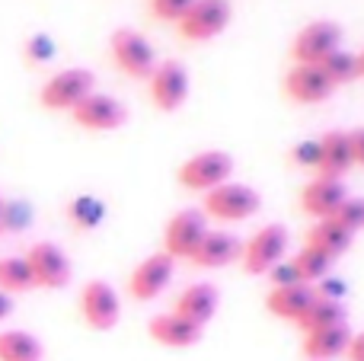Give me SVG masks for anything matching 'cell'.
Instances as JSON below:
<instances>
[{"label":"cell","mask_w":364,"mask_h":361,"mask_svg":"<svg viewBox=\"0 0 364 361\" xmlns=\"http://www.w3.org/2000/svg\"><path fill=\"white\" fill-rule=\"evenodd\" d=\"M26 58H29L32 64H45L55 58V42H51L45 32H38V36H32L29 42H26Z\"/></svg>","instance_id":"cell-32"},{"label":"cell","mask_w":364,"mask_h":361,"mask_svg":"<svg viewBox=\"0 0 364 361\" xmlns=\"http://www.w3.org/2000/svg\"><path fill=\"white\" fill-rule=\"evenodd\" d=\"M348 343H352V330H348V323H342V326H329V330L304 333L301 349L310 361H333V358H346Z\"/></svg>","instance_id":"cell-22"},{"label":"cell","mask_w":364,"mask_h":361,"mask_svg":"<svg viewBox=\"0 0 364 361\" xmlns=\"http://www.w3.org/2000/svg\"><path fill=\"white\" fill-rule=\"evenodd\" d=\"M342 48V26L333 19H314L291 42V61L294 64H323L333 51Z\"/></svg>","instance_id":"cell-7"},{"label":"cell","mask_w":364,"mask_h":361,"mask_svg":"<svg viewBox=\"0 0 364 361\" xmlns=\"http://www.w3.org/2000/svg\"><path fill=\"white\" fill-rule=\"evenodd\" d=\"M320 68L326 70V77L336 83V90L352 83V80H358V58H355V51H342V48L333 51Z\"/></svg>","instance_id":"cell-27"},{"label":"cell","mask_w":364,"mask_h":361,"mask_svg":"<svg viewBox=\"0 0 364 361\" xmlns=\"http://www.w3.org/2000/svg\"><path fill=\"white\" fill-rule=\"evenodd\" d=\"M348 198L342 179H329V176H314L307 185L301 189V211L314 221H326L336 217V211L342 208V202Z\"/></svg>","instance_id":"cell-15"},{"label":"cell","mask_w":364,"mask_h":361,"mask_svg":"<svg viewBox=\"0 0 364 361\" xmlns=\"http://www.w3.org/2000/svg\"><path fill=\"white\" fill-rule=\"evenodd\" d=\"M42 343L26 330H4L0 333V361H38Z\"/></svg>","instance_id":"cell-23"},{"label":"cell","mask_w":364,"mask_h":361,"mask_svg":"<svg viewBox=\"0 0 364 361\" xmlns=\"http://www.w3.org/2000/svg\"><path fill=\"white\" fill-rule=\"evenodd\" d=\"M355 234H348L336 217H326V221H314L307 230H304V247H314L320 253H326L329 259H339L342 253L352 249Z\"/></svg>","instance_id":"cell-21"},{"label":"cell","mask_w":364,"mask_h":361,"mask_svg":"<svg viewBox=\"0 0 364 361\" xmlns=\"http://www.w3.org/2000/svg\"><path fill=\"white\" fill-rule=\"evenodd\" d=\"M288 227L284 224H265L259 227L250 240L243 243V253H240V266L246 275H269L278 262H284L288 256Z\"/></svg>","instance_id":"cell-3"},{"label":"cell","mask_w":364,"mask_h":361,"mask_svg":"<svg viewBox=\"0 0 364 361\" xmlns=\"http://www.w3.org/2000/svg\"><path fill=\"white\" fill-rule=\"evenodd\" d=\"M68 215H70V221H74L80 230H93L96 224H100L102 217H106V208H102L100 198H93V195H80V198H74V202H70Z\"/></svg>","instance_id":"cell-28"},{"label":"cell","mask_w":364,"mask_h":361,"mask_svg":"<svg viewBox=\"0 0 364 361\" xmlns=\"http://www.w3.org/2000/svg\"><path fill=\"white\" fill-rule=\"evenodd\" d=\"M195 0H151V13L164 23H179Z\"/></svg>","instance_id":"cell-30"},{"label":"cell","mask_w":364,"mask_h":361,"mask_svg":"<svg viewBox=\"0 0 364 361\" xmlns=\"http://www.w3.org/2000/svg\"><path fill=\"white\" fill-rule=\"evenodd\" d=\"M346 361H364V333H352V343L346 349Z\"/></svg>","instance_id":"cell-36"},{"label":"cell","mask_w":364,"mask_h":361,"mask_svg":"<svg viewBox=\"0 0 364 361\" xmlns=\"http://www.w3.org/2000/svg\"><path fill=\"white\" fill-rule=\"evenodd\" d=\"M291 160H294L297 166H304V170L316 173V166H320V138L316 141H301V144L291 151Z\"/></svg>","instance_id":"cell-31"},{"label":"cell","mask_w":364,"mask_h":361,"mask_svg":"<svg viewBox=\"0 0 364 361\" xmlns=\"http://www.w3.org/2000/svg\"><path fill=\"white\" fill-rule=\"evenodd\" d=\"M233 157L227 151H201V153H195V157H188L186 163L179 166V173H176V179H179V185L182 189H188V192H211V189H218V185H224V183H230V176H233Z\"/></svg>","instance_id":"cell-5"},{"label":"cell","mask_w":364,"mask_h":361,"mask_svg":"<svg viewBox=\"0 0 364 361\" xmlns=\"http://www.w3.org/2000/svg\"><path fill=\"white\" fill-rule=\"evenodd\" d=\"M314 291H316V298H326V301H342L346 298V281L342 279H333V275H326L323 281H316L314 285Z\"/></svg>","instance_id":"cell-34"},{"label":"cell","mask_w":364,"mask_h":361,"mask_svg":"<svg viewBox=\"0 0 364 361\" xmlns=\"http://www.w3.org/2000/svg\"><path fill=\"white\" fill-rule=\"evenodd\" d=\"M230 0H195L186 16L176 23V32L186 42H211L214 36H220L230 26Z\"/></svg>","instance_id":"cell-6"},{"label":"cell","mask_w":364,"mask_h":361,"mask_svg":"<svg viewBox=\"0 0 364 361\" xmlns=\"http://www.w3.org/2000/svg\"><path fill=\"white\" fill-rule=\"evenodd\" d=\"M218 307H220V291L214 285H208V281H195V285L182 288L179 298L173 301V313H179L182 320L201 326V330L214 320Z\"/></svg>","instance_id":"cell-16"},{"label":"cell","mask_w":364,"mask_h":361,"mask_svg":"<svg viewBox=\"0 0 364 361\" xmlns=\"http://www.w3.org/2000/svg\"><path fill=\"white\" fill-rule=\"evenodd\" d=\"M355 58H358V80H361V77H364V48L355 51Z\"/></svg>","instance_id":"cell-38"},{"label":"cell","mask_w":364,"mask_h":361,"mask_svg":"<svg viewBox=\"0 0 364 361\" xmlns=\"http://www.w3.org/2000/svg\"><path fill=\"white\" fill-rule=\"evenodd\" d=\"M80 313L87 320V326L100 333H109L119 326L122 320V301L115 294V288L102 279H93L80 288Z\"/></svg>","instance_id":"cell-12"},{"label":"cell","mask_w":364,"mask_h":361,"mask_svg":"<svg viewBox=\"0 0 364 361\" xmlns=\"http://www.w3.org/2000/svg\"><path fill=\"white\" fill-rule=\"evenodd\" d=\"M96 90V77L90 68H64L51 74L38 90V102L48 112H70L80 99H87Z\"/></svg>","instance_id":"cell-2"},{"label":"cell","mask_w":364,"mask_h":361,"mask_svg":"<svg viewBox=\"0 0 364 361\" xmlns=\"http://www.w3.org/2000/svg\"><path fill=\"white\" fill-rule=\"evenodd\" d=\"M336 259H329L326 253H320V249L314 247H301L294 253V259H291V266L297 269V275H301L304 285H316V281H323L329 275V269H333Z\"/></svg>","instance_id":"cell-25"},{"label":"cell","mask_w":364,"mask_h":361,"mask_svg":"<svg viewBox=\"0 0 364 361\" xmlns=\"http://www.w3.org/2000/svg\"><path fill=\"white\" fill-rule=\"evenodd\" d=\"M208 217L201 208H186L166 221L164 227V253H170L173 259H192L195 249L201 247V240L208 237Z\"/></svg>","instance_id":"cell-9"},{"label":"cell","mask_w":364,"mask_h":361,"mask_svg":"<svg viewBox=\"0 0 364 361\" xmlns=\"http://www.w3.org/2000/svg\"><path fill=\"white\" fill-rule=\"evenodd\" d=\"M348 141H352L355 166H364V128H352V131H348Z\"/></svg>","instance_id":"cell-35"},{"label":"cell","mask_w":364,"mask_h":361,"mask_svg":"<svg viewBox=\"0 0 364 361\" xmlns=\"http://www.w3.org/2000/svg\"><path fill=\"white\" fill-rule=\"evenodd\" d=\"M259 208H262V195L246 183H224L218 189L205 192V202H201L205 217H214V221L224 224L250 221Z\"/></svg>","instance_id":"cell-1"},{"label":"cell","mask_w":364,"mask_h":361,"mask_svg":"<svg viewBox=\"0 0 364 361\" xmlns=\"http://www.w3.org/2000/svg\"><path fill=\"white\" fill-rule=\"evenodd\" d=\"M70 119L74 125H80L83 131H115L128 122V109L125 102H119L109 93H90L87 99H80L70 109Z\"/></svg>","instance_id":"cell-13"},{"label":"cell","mask_w":364,"mask_h":361,"mask_svg":"<svg viewBox=\"0 0 364 361\" xmlns=\"http://www.w3.org/2000/svg\"><path fill=\"white\" fill-rule=\"evenodd\" d=\"M147 90H151V102L160 112H176L182 102L188 99V70L186 64L170 58V61H157L154 74L147 77Z\"/></svg>","instance_id":"cell-11"},{"label":"cell","mask_w":364,"mask_h":361,"mask_svg":"<svg viewBox=\"0 0 364 361\" xmlns=\"http://www.w3.org/2000/svg\"><path fill=\"white\" fill-rule=\"evenodd\" d=\"M109 51H112V61L122 74L134 77V80H147L157 68V51L147 42V36H141L138 29H115L109 36Z\"/></svg>","instance_id":"cell-4"},{"label":"cell","mask_w":364,"mask_h":361,"mask_svg":"<svg viewBox=\"0 0 364 361\" xmlns=\"http://www.w3.org/2000/svg\"><path fill=\"white\" fill-rule=\"evenodd\" d=\"M10 313H13V298H10V294L0 291V320H6Z\"/></svg>","instance_id":"cell-37"},{"label":"cell","mask_w":364,"mask_h":361,"mask_svg":"<svg viewBox=\"0 0 364 361\" xmlns=\"http://www.w3.org/2000/svg\"><path fill=\"white\" fill-rule=\"evenodd\" d=\"M240 253H243V243L237 240L227 230H208V237L201 240V247L195 249L192 262L195 269H227L233 262H240Z\"/></svg>","instance_id":"cell-17"},{"label":"cell","mask_w":364,"mask_h":361,"mask_svg":"<svg viewBox=\"0 0 364 361\" xmlns=\"http://www.w3.org/2000/svg\"><path fill=\"white\" fill-rule=\"evenodd\" d=\"M316 291L314 285H288V288H272L265 294V311L278 320H288V323H297L304 313L314 307Z\"/></svg>","instance_id":"cell-19"},{"label":"cell","mask_w":364,"mask_h":361,"mask_svg":"<svg viewBox=\"0 0 364 361\" xmlns=\"http://www.w3.org/2000/svg\"><path fill=\"white\" fill-rule=\"evenodd\" d=\"M4 215H6V205H4V198H0V230H4Z\"/></svg>","instance_id":"cell-39"},{"label":"cell","mask_w":364,"mask_h":361,"mask_svg":"<svg viewBox=\"0 0 364 361\" xmlns=\"http://www.w3.org/2000/svg\"><path fill=\"white\" fill-rule=\"evenodd\" d=\"M342 323H348L342 301H326V298H316V301H314V307H310V311L304 313L301 320H297L301 333L329 330V326H342Z\"/></svg>","instance_id":"cell-24"},{"label":"cell","mask_w":364,"mask_h":361,"mask_svg":"<svg viewBox=\"0 0 364 361\" xmlns=\"http://www.w3.org/2000/svg\"><path fill=\"white\" fill-rule=\"evenodd\" d=\"M269 279H272V288H288V285H304L301 281V275H297V269L291 266V259H284V262H278L275 269L269 272Z\"/></svg>","instance_id":"cell-33"},{"label":"cell","mask_w":364,"mask_h":361,"mask_svg":"<svg viewBox=\"0 0 364 361\" xmlns=\"http://www.w3.org/2000/svg\"><path fill=\"white\" fill-rule=\"evenodd\" d=\"M36 288V281H32V272L29 266H26L23 256H6V259H0V291L4 294H26Z\"/></svg>","instance_id":"cell-26"},{"label":"cell","mask_w":364,"mask_h":361,"mask_svg":"<svg viewBox=\"0 0 364 361\" xmlns=\"http://www.w3.org/2000/svg\"><path fill=\"white\" fill-rule=\"evenodd\" d=\"M352 166H355V153H352L348 131H326L323 134L320 138V166H316L314 176L342 179Z\"/></svg>","instance_id":"cell-20"},{"label":"cell","mask_w":364,"mask_h":361,"mask_svg":"<svg viewBox=\"0 0 364 361\" xmlns=\"http://www.w3.org/2000/svg\"><path fill=\"white\" fill-rule=\"evenodd\" d=\"M336 93V83L326 77L320 64H291L284 74V96L297 106H314V102H326Z\"/></svg>","instance_id":"cell-14"},{"label":"cell","mask_w":364,"mask_h":361,"mask_svg":"<svg viewBox=\"0 0 364 361\" xmlns=\"http://www.w3.org/2000/svg\"><path fill=\"white\" fill-rule=\"evenodd\" d=\"M336 221H339L348 234H358V230H364V198L348 195L346 202H342V208L336 211Z\"/></svg>","instance_id":"cell-29"},{"label":"cell","mask_w":364,"mask_h":361,"mask_svg":"<svg viewBox=\"0 0 364 361\" xmlns=\"http://www.w3.org/2000/svg\"><path fill=\"white\" fill-rule=\"evenodd\" d=\"M201 326L188 323V320H182L179 313L166 311V313H157V317H151V323H147V336L154 339L157 345H166V349H188V345H195L201 339Z\"/></svg>","instance_id":"cell-18"},{"label":"cell","mask_w":364,"mask_h":361,"mask_svg":"<svg viewBox=\"0 0 364 361\" xmlns=\"http://www.w3.org/2000/svg\"><path fill=\"white\" fill-rule=\"evenodd\" d=\"M173 272H176V259L160 249V253L147 256V259H141L132 269V275H128V294L134 301H141V304L157 301L166 291V285L173 281Z\"/></svg>","instance_id":"cell-10"},{"label":"cell","mask_w":364,"mask_h":361,"mask_svg":"<svg viewBox=\"0 0 364 361\" xmlns=\"http://www.w3.org/2000/svg\"><path fill=\"white\" fill-rule=\"evenodd\" d=\"M26 266L32 272V281L36 288H45V291H61L70 281V259L58 243L51 240H38L26 249Z\"/></svg>","instance_id":"cell-8"}]
</instances>
